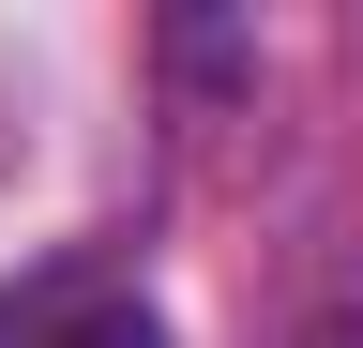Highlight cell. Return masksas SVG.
Here are the masks:
<instances>
[{
	"label": "cell",
	"mask_w": 363,
	"mask_h": 348,
	"mask_svg": "<svg viewBox=\"0 0 363 348\" xmlns=\"http://www.w3.org/2000/svg\"><path fill=\"white\" fill-rule=\"evenodd\" d=\"M61 348H167V318H136V303H91V318H76Z\"/></svg>",
	"instance_id": "6da1fadb"
},
{
	"label": "cell",
	"mask_w": 363,
	"mask_h": 348,
	"mask_svg": "<svg viewBox=\"0 0 363 348\" xmlns=\"http://www.w3.org/2000/svg\"><path fill=\"white\" fill-rule=\"evenodd\" d=\"M303 348H348V333H333V318H318V333H303Z\"/></svg>",
	"instance_id": "7a4b0ae2"
}]
</instances>
